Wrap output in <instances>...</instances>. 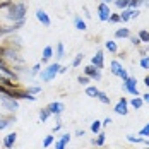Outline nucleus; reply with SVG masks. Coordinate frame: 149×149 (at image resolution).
I'll list each match as a JSON object with an SVG mask.
<instances>
[{
    "instance_id": "17",
    "label": "nucleus",
    "mask_w": 149,
    "mask_h": 149,
    "mask_svg": "<svg viewBox=\"0 0 149 149\" xmlns=\"http://www.w3.org/2000/svg\"><path fill=\"white\" fill-rule=\"evenodd\" d=\"M110 67H111L110 70H111V74H113V75H118V77H120V74L123 72V67H122V63H120L118 60H113Z\"/></svg>"
},
{
    "instance_id": "8",
    "label": "nucleus",
    "mask_w": 149,
    "mask_h": 149,
    "mask_svg": "<svg viewBox=\"0 0 149 149\" xmlns=\"http://www.w3.org/2000/svg\"><path fill=\"white\" fill-rule=\"evenodd\" d=\"M22 26H24V19L14 22V24H12V26H9V28H0V38H2V36H5V34H12V33H15L17 29H21Z\"/></svg>"
},
{
    "instance_id": "50",
    "label": "nucleus",
    "mask_w": 149,
    "mask_h": 149,
    "mask_svg": "<svg viewBox=\"0 0 149 149\" xmlns=\"http://www.w3.org/2000/svg\"><path fill=\"white\" fill-rule=\"evenodd\" d=\"M67 69H69V67H62V65H60V70H58V74H65V72H67Z\"/></svg>"
},
{
    "instance_id": "46",
    "label": "nucleus",
    "mask_w": 149,
    "mask_h": 149,
    "mask_svg": "<svg viewBox=\"0 0 149 149\" xmlns=\"http://www.w3.org/2000/svg\"><path fill=\"white\" fill-rule=\"evenodd\" d=\"M84 134H86V130H84V129H82V130H81V129H77V130H75V135H79V137H84Z\"/></svg>"
},
{
    "instance_id": "34",
    "label": "nucleus",
    "mask_w": 149,
    "mask_h": 149,
    "mask_svg": "<svg viewBox=\"0 0 149 149\" xmlns=\"http://www.w3.org/2000/svg\"><path fill=\"white\" fill-rule=\"evenodd\" d=\"M82 58H84V55H82V53H77V55H75V58L72 60V67H79V65H81V62H82Z\"/></svg>"
},
{
    "instance_id": "12",
    "label": "nucleus",
    "mask_w": 149,
    "mask_h": 149,
    "mask_svg": "<svg viewBox=\"0 0 149 149\" xmlns=\"http://www.w3.org/2000/svg\"><path fill=\"white\" fill-rule=\"evenodd\" d=\"M91 65H94L96 69H103V65H104V55H103V52L100 50V52H96V55L91 58Z\"/></svg>"
},
{
    "instance_id": "49",
    "label": "nucleus",
    "mask_w": 149,
    "mask_h": 149,
    "mask_svg": "<svg viewBox=\"0 0 149 149\" xmlns=\"http://www.w3.org/2000/svg\"><path fill=\"white\" fill-rule=\"evenodd\" d=\"M142 100H144V103H149V93L142 94Z\"/></svg>"
},
{
    "instance_id": "24",
    "label": "nucleus",
    "mask_w": 149,
    "mask_h": 149,
    "mask_svg": "<svg viewBox=\"0 0 149 149\" xmlns=\"http://www.w3.org/2000/svg\"><path fill=\"white\" fill-rule=\"evenodd\" d=\"M130 14H132V9H123L120 12V22H127L130 19Z\"/></svg>"
},
{
    "instance_id": "9",
    "label": "nucleus",
    "mask_w": 149,
    "mask_h": 149,
    "mask_svg": "<svg viewBox=\"0 0 149 149\" xmlns=\"http://www.w3.org/2000/svg\"><path fill=\"white\" fill-rule=\"evenodd\" d=\"M111 14V10H110V7H108V3H100L98 5V17H100V21H108V17Z\"/></svg>"
},
{
    "instance_id": "38",
    "label": "nucleus",
    "mask_w": 149,
    "mask_h": 149,
    "mask_svg": "<svg viewBox=\"0 0 149 149\" xmlns=\"http://www.w3.org/2000/svg\"><path fill=\"white\" fill-rule=\"evenodd\" d=\"M108 22H113V24H117V22H120V14H110V17H108Z\"/></svg>"
},
{
    "instance_id": "43",
    "label": "nucleus",
    "mask_w": 149,
    "mask_h": 149,
    "mask_svg": "<svg viewBox=\"0 0 149 149\" xmlns=\"http://www.w3.org/2000/svg\"><path fill=\"white\" fill-rule=\"evenodd\" d=\"M40 69H41V65H40V63H36V65H34V67H33V69L29 70V74H31V75L40 74Z\"/></svg>"
},
{
    "instance_id": "39",
    "label": "nucleus",
    "mask_w": 149,
    "mask_h": 149,
    "mask_svg": "<svg viewBox=\"0 0 149 149\" xmlns=\"http://www.w3.org/2000/svg\"><path fill=\"white\" fill-rule=\"evenodd\" d=\"M141 67L144 70H149V57H142L141 58Z\"/></svg>"
},
{
    "instance_id": "48",
    "label": "nucleus",
    "mask_w": 149,
    "mask_h": 149,
    "mask_svg": "<svg viewBox=\"0 0 149 149\" xmlns=\"http://www.w3.org/2000/svg\"><path fill=\"white\" fill-rule=\"evenodd\" d=\"M110 123H111V118H110V117H108V118H104L103 122H101V125H110Z\"/></svg>"
},
{
    "instance_id": "10",
    "label": "nucleus",
    "mask_w": 149,
    "mask_h": 149,
    "mask_svg": "<svg viewBox=\"0 0 149 149\" xmlns=\"http://www.w3.org/2000/svg\"><path fill=\"white\" fill-rule=\"evenodd\" d=\"M127 106H129V101H127V98H120L118 103L115 104V113H118V115H127L129 113V110H127Z\"/></svg>"
},
{
    "instance_id": "19",
    "label": "nucleus",
    "mask_w": 149,
    "mask_h": 149,
    "mask_svg": "<svg viewBox=\"0 0 149 149\" xmlns=\"http://www.w3.org/2000/svg\"><path fill=\"white\" fill-rule=\"evenodd\" d=\"M52 57H53V48H52V46H45V50H43V60H41V62L46 63Z\"/></svg>"
},
{
    "instance_id": "1",
    "label": "nucleus",
    "mask_w": 149,
    "mask_h": 149,
    "mask_svg": "<svg viewBox=\"0 0 149 149\" xmlns=\"http://www.w3.org/2000/svg\"><path fill=\"white\" fill-rule=\"evenodd\" d=\"M26 14H28L26 3H24V2H19V3H10V5L7 7L5 17H7L9 21H12V22H17V21H22V19L26 17Z\"/></svg>"
},
{
    "instance_id": "29",
    "label": "nucleus",
    "mask_w": 149,
    "mask_h": 149,
    "mask_svg": "<svg viewBox=\"0 0 149 149\" xmlns=\"http://www.w3.org/2000/svg\"><path fill=\"white\" fill-rule=\"evenodd\" d=\"M96 98H98V100H100V101H101L103 104H110V96H108L106 93H103V91H100Z\"/></svg>"
},
{
    "instance_id": "23",
    "label": "nucleus",
    "mask_w": 149,
    "mask_h": 149,
    "mask_svg": "<svg viewBox=\"0 0 149 149\" xmlns=\"http://www.w3.org/2000/svg\"><path fill=\"white\" fill-rule=\"evenodd\" d=\"M113 3H115V7L117 9H129V5H130V0H113Z\"/></svg>"
},
{
    "instance_id": "5",
    "label": "nucleus",
    "mask_w": 149,
    "mask_h": 149,
    "mask_svg": "<svg viewBox=\"0 0 149 149\" xmlns=\"http://www.w3.org/2000/svg\"><path fill=\"white\" fill-rule=\"evenodd\" d=\"M123 91L130 93L132 96H139V89H137V79L129 75V79H127V81H123Z\"/></svg>"
},
{
    "instance_id": "33",
    "label": "nucleus",
    "mask_w": 149,
    "mask_h": 149,
    "mask_svg": "<svg viewBox=\"0 0 149 149\" xmlns=\"http://www.w3.org/2000/svg\"><path fill=\"white\" fill-rule=\"evenodd\" d=\"M106 50H110V52H111V53H117V52H118V48H117V43H115V41H106Z\"/></svg>"
},
{
    "instance_id": "51",
    "label": "nucleus",
    "mask_w": 149,
    "mask_h": 149,
    "mask_svg": "<svg viewBox=\"0 0 149 149\" xmlns=\"http://www.w3.org/2000/svg\"><path fill=\"white\" fill-rule=\"evenodd\" d=\"M82 10H84V15H86V17H88V19H89V17H91V14H89V10H88V7H84V9H82Z\"/></svg>"
},
{
    "instance_id": "4",
    "label": "nucleus",
    "mask_w": 149,
    "mask_h": 149,
    "mask_svg": "<svg viewBox=\"0 0 149 149\" xmlns=\"http://www.w3.org/2000/svg\"><path fill=\"white\" fill-rule=\"evenodd\" d=\"M0 103H2V106L7 111H10V113H14L15 110H19V100H14V98H9V96L0 94Z\"/></svg>"
},
{
    "instance_id": "15",
    "label": "nucleus",
    "mask_w": 149,
    "mask_h": 149,
    "mask_svg": "<svg viewBox=\"0 0 149 149\" xmlns=\"http://www.w3.org/2000/svg\"><path fill=\"white\" fill-rule=\"evenodd\" d=\"M0 84L5 86V88H9V89H17V84L12 82L10 77H7V75H3V74H0Z\"/></svg>"
},
{
    "instance_id": "37",
    "label": "nucleus",
    "mask_w": 149,
    "mask_h": 149,
    "mask_svg": "<svg viewBox=\"0 0 149 149\" xmlns=\"http://www.w3.org/2000/svg\"><path fill=\"white\" fill-rule=\"evenodd\" d=\"M139 135H141V137H149V123H146V125L139 130Z\"/></svg>"
},
{
    "instance_id": "16",
    "label": "nucleus",
    "mask_w": 149,
    "mask_h": 149,
    "mask_svg": "<svg viewBox=\"0 0 149 149\" xmlns=\"http://www.w3.org/2000/svg\"><path fill=\"white\" fill-rule=\"evenodd\" d=\"M14 122H15V117H3V115H0V130L10 127Z\"/></svg>"
},
{
    "instance_id": "22",
    "label": "nucleus",
    "mask_w": 149,
    "mask_h": 149,
    "mask_svg": "<svg viewBox=\"0 0 149 149\" xmlns=\"http://www.w3.org/2000/svg\"><path fill=\"white\" fill-rule=\"evenodd\" d=\"M142 104H144V100H142V98H139V96H135L134 100H130V106L135 108V110H141V108H142Z\"/></svg>"
},
{
    "instance_id": "54",
    "label": "nucleus",
    "mask_w": 149,
    "mask_h": 149,
    "mask_svg": "<svg viewBox=\"0 0 149 149\" xmlns=\"http://www.w3.org/2000/svg\"><path fill=\"white\" fill-rule=\"evenodd\" d=\"M142 3H144V5H148V7H149V0H142Z\"/></svg>"
},
{
    "instance_id": "47",
    "label": "nucleus",
    "mask_w": 149,
    "mask_h": 149,
    "mask_svg": "<svg viewBox=\"0 0 149 149\" xmlns=\"http://www.w3.org/2000/svg\"><path fill=\"white\" fill-rule=\"evenodd\" d=\"M120 77H122L123 81H127V79H129V74H127V70H125V69H123V72L120 74Z\"/></svg>"
},
{
    "instance_id": "2",
    "label": "nucleus",
    "mask_w": 149,
    "mask_h": 149,
    "mask_svg": "<svg viewBox=\"0 0 149 149\" xmlns=\"http://www.w3.org/2000/svg\"><path fill=\"white\" fill-rule=\"evenodd\" d=\"M58 70H60V63L58 62L50 63L46 69H41V70H40V79H41L43 82H50L52 79H55V75L58 74Z\"/></svg>"
},
{
    "instance_id": "41",
    "label": "nucleus",
    "mask_w": 149,
    "mask_h": 149,
    "mask_svg": "<svg viewBox=\"0 0 149 149\" xmlns=\"http://www.w3.org/2000/svg\"><path fill=\"white\" fill-rule=\"evenodd\" d=\"M139 5H142V0H130V5H129V9H137Z\"/></svg>"
},
{
    "instance_id": "45",
    "label": "nucleus",
    "mask_w": 149,
    "mask_h": 149,
    "mask_svg": "<svg viewBox=\"0 0 149 149\" xmlns=\"http://www.w3.org/2000/svg\"><path fill=\"white\" fill-rule=\"evenodd\" d=\"M65 146H67V144H63L62 141H57V142H55V149H65Z\"/></svg>"
},
{
    "instance_id": "44",
    "label": "nucleus",
    "mask_w": 149,
    "mask_h": 149,
    "mask_svg": "<svg viewBox=\"0 0 149 149\" xmlns=\"http://www.w3.org/2000/svg\"><path fill=\"white\" fill-rule=\"evenodd\" d=\"M129 38H130V43H132V45H141V43H142V41H141V40H139V36H129Z\"/></svg>"
},
{
    "instance_id": "32",
    "label": "nucleus",
    "mask_w": 149,
    "mask_h": 149,
    "mask_svg": "<svg viewBox=\"0 0 149 149\" xmlns=\"http://www.w3.org/2000/svg\"><path fill=\"white\" fill-rule=\"evenodd\" d=\"M65 57V46H63V43H58L57 45V60L63 58Z\"/></svg>"
},
{
    "instance_id": "53",
    "label": "nucleus",
    "mask_w": 149,
    "mask_h": 149,
    "mask_svg": "<svg viewBox=\"0 0 149 149\" xmlns=\"http://www.w3.org/2000/svg\"><path fill=\"white\" fill-rule=\"evenodd\" d=\"M101 2H103V3H111L113 0H101Z\"/></svg>"
},
{
    "instance_id": "14",
    "label": "nucleus",
    "mask_w": 149,
    "mask_h": 149,
    "mask_svg": "<svg viewBox=\"0 0 149 149\" xmlns=\"http://www.w3.org/2000/svg\"><path fill=\"white\" fill-rule=\"evenodd\" d=\"M36 19H38L43 26H46V28H48V26H52V21H50L48 14H46L45 10H41V9H38V10H36Z\"/></svg>"
},
{
    "instance_id": "31",
    "label": "nucleus",
    "mask_w": 149,
    "mask_h": 149,
    "mask_svg": "<svg viewBox=\"0 0 149 149\" xmlns=\"http://www.w3.org/2000/svg\"><path fill=\"white\" fill-rule=\"evenodd\" d=\"M53 142H55V137H53V134H48L45 139H43V148H50Z\"/></svg>"
},
{
    "instance_id": "13",
    "label": "nucleus",
    "mask_w": 149,
    "mask_h": 149,
    "mask_svg": "<svg viewBox=\"0 0 149 149\" xmlns=\"http://www.w3.org/2000/svg\"><path fill=\"white\" fill-rule=\"evenodd\" d=\"M15 141H17V134L15 132H10V134H7L3 137V148L5 149H12L15 144Z\"/></svg>"
},
{
    "instance_id": "26",
    "label": "nucleus",
    "mask_w": 149,
    "mask_h": 149,
    "mask_svg": "<svg viewBox=\"0 0 149 149\" xmlns=\"http://www.w3.org/2000/svg\"><path fill=\"white\" fill-rule=\"evenodd\" d=\"M127 141H129V142H132V144H142V142H144V139H142L141 135L137 137V135H134V134L127 135Z\"/></svg>"
},
{
    "instance_id": "6",
    "label": "nucleus",
    "mask_w": 149,
    "mask_h": 149,
    "mask_svg": "<svg viewBox=\"0 0 149 149\" xmlns=\"http://www.w3.org/2000/svg\"><path fill=\"white\" fill-rule=\"evenodd\" d=\"M84 75H88V77L93 79V81H101V70L96 69L94 65H88V67H84Z\"/></svg>"
},
{
    "instance_id": "3",
    "label": "nucleus",
    "mask_w": 149,
    "mask_h": 149,
    "mask_svg": "<svg viewBox=\"0 0 149 149\" xmlns=\"http://www.w3.org/2000/svg\"><path fill=\"white\" fill-rule=\"evenodd\" d=\"M0 57L2 58H9L15 63H24V60L19 57V53L15 52L12 46H0Z\"/></svg>"
},
{
    "instance_id": "40",
    "label": "nucleus",
    "mask_w": 149,
    "mask_h": 149,
    "mask_svg": "<svg viewBox=\"0 0 149 149\" xmlns=\"http://www.w3.org/2000/svg\"><path fill=\"white\" fill-rule=\"evenodd\" d=\"M58 141H62L63 144H69V142H70V134H67V132H65V134H62Z\"/></svg>"
},
{
    "instance_id": "30",
    "label": "nucleus",
    "mask_w": 149,
    "mask_h": 149,
    "mask_svg": "<svg viewBox=\"0 0 149 149\" xmlns=\"http://www.w3.org/2000/svg\"><path fill=\"white\" fill-rule=\"evenodd\" d=\"M91 132H93V134L101 132V122H100V120H94V122L91 123Z\"/></svg>"
},
{
    "instance_id": "20",
    "label": "nucleus",
    "mask_w": 149,
    "mask_h": 149,
    "mask_svg": "<svg viewBox=\"0 0 149 149\" xmlns=\"http://www.w3.org/2000/svg\"><path fill=\"white\" fill-rule=\"evenodd\" d=\"M74 24H75V28H77L79 31H86V29H88V24H86V22H84L79 15H77V17H74Z\"/></svg>"
},
{
    "instance_id": "11",
    "label": "nucleus",
    "mask_w": 149,
    "mask_h": 149,
    "mask_svg": "<svg viewBox=\"0 0 149 149\" xmlns=\"http://www.w3.org/2000/svg\"><path fill=\"white\" fill-rule=\"evenodd\" d=\"M46 108L50 110V113H52V115H62V113H63V110H65V104L60 103V101H53V103L48 104Z\"/></svg>"
},
{
    "instance_id": "18",
    "label": "nucleus",
    "mask_w": 149,
    "mask_h": 149,
    "mask_svg": "<svg viewBox=\"0 0 149 149\" xmlns=\"http://www.w3.org/2000/svg\"><path fill=\"white\" fill-rule=\"evenodd\" d=\"M129 36H130L129 28H120V29L115 31V38H118V40H122V38H129Z\"/></svg>"
},
{
    "instance_id": "52",
    "label": "nucleus",
    "mask_w": 149,
    "mask_h": 149,
    "mask_svg": "<svg viewBox=\"0 0 149 149\" xmlns=\"http://www.w3.org/2000/svg\"><path fill=\"white\" fill-rule=\"evenodd\" d=\"M144 84H146V86H148V88H149V74L146 75V79H144Z\"/></svg>"
},
{
    "instance_id": "35",
    "label": "nucleus",
    "mask_w": 149,
    "mask_h": 149,
    "mask_svg": "<svg viewBox=\"0 0 149 149\" xmlns=\"http://www.w3.org/2000/svg\"><path fill=\"white\" fill-rule=\"evenodd\" d=\"M89 77H88V75H79V77H77V82H79V84H82V86H88V84H89Z\"/></svg>"
},
{
    "instance_id": "25",
    "label": "nucleus",
    "mask_w": 149,
    "mask_h": 149,
    "mask_svg": "<svg viewBox=\"0 0 149 149\" xmlns=\"http://www.w3.org/2000/svg\"><path fill=\"white\" fill-rule=\"evenodd\" d=\"M98 93H100V89H98L96 86H88V88H86V96H89V98H96Z\"/></svg>"
},
{
    "instance_id": "27",
    "label": "nucleus",
    "mask_w": 149,
    "mask_h": 149,
    "mask_svg": "<svg viewBox=\"0 0 149 149\" xmlns=\"http://www.w3.org/2000/svg\"><path fill=\"white\" fill-rule=\"evenodd\" d=\"M50 115H52V113H50L48 108H41V110H40V122H46V120L50 118Z\"/></svg>"
},
{
    "instance_id": "21",
    "label": "nucleus",
    "mask_w": 149,
    "mask_h": 149,
    "mask_svg": "<svg viewBox=\"0 0 149 149\" xmlns=\"http://www.w3.org/2000/svg\"><path fill=\"white\" fill-rule=\"evenodd\" d=\"M104 139H106V134H104V132H98V134H96V139H93V144H96V146H103Z\"/></svg>"
},
{
    "instance_id": "42",
    "label": "nucleus",
    "mask_w": 149,
    "mask_h": 149,
    "mask_svg": "<svg viewBox=\"0 0 149 149\" xmlns=\"http://www.w3.org/2000/svg\"><path fill=\"white\" fill-rule=\"evenodd\" d=\"M9 41H12V43H10V45L21 46V41H22V40H21V38H19V36H14V38H9Z\"/></svg>"
},
{
    "instance_id": "55",
    "label": "nucleus",
    "mask_w": 149,
    "mask_h": 149,
    "mask_svg": "<svg viewBox=\"0 0 149 149\" xmlns=\"http://www.w3.org/2000/svg\"><path fill=\"white\" fill-rule=\"evenodd\" d=\"M144 144H146V146H149V139H144Z\"/></svg>"
},
{
    "instance_id": "7",
    "label": "nucleus",
    "mask_w": 149,
    "mask_h": 149,
    "mask_svg": "<svg viewBox=\"0 0 149 149\" xmlns=\"http://www.w3.org/2000/svg\"><path fill=\"white\" fill-rule=\"evenodd\" d=\"M0 72H2L3 75H7V77H10V79H14V81H17V79H19V77H17V72H15V70H12V69H10V67L3 62V58H2V57H0Z\"/></svg>"
},
{
    "instance_id": "28",
    "label": "nucleus",
    "mask_w": 149,
    "mask_h": 149,
    "mask_svg": "<svg viewBox=\"0 0 149 149\" xmlns=\"http://www.w3.org/2000/svg\"><path fill=\"white\" fill-rule=\"evenodd\" d=\"M139 40L142 41V43H149V31H146V29H141L139 31Z\"/></svg>"
},
{
    "instance_id": "36",
    "label": "nucleus",
    "mask_w": 149,
    "mask_h": 149,
    "mask_svg": "<svg viewBox=\"0 0 149 149\" xmlns=\"http://www.w3.org/2000/svg\"><path fill=\"white\" fill-rule=\"evenodd\" d=\"M26 91H28L29 94H40V93H41V88H40V86H29Z\"/></svg>"
}]
</instances>
